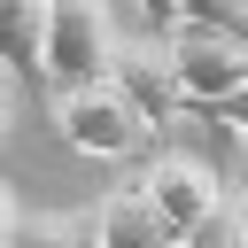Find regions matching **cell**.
<instances>
[{
  "label": "cell",
  "mask_w": 248,
  "mask_h": 248,
  "mask_svg": "<svg viewBox=\"0 0 248 248\" xmlns=\"http://www.w3.org/2000/svg\"><path fill=\"white\" fill-rule=\"evenodd\" d=\"M116 62H124V31H116L108 0H54L46 8V85H54V101L108 85Z\"/></svg>",
  "instance_id": "1"
},
{
  "label": "cell",
  "mask_w": 248,
  "mask_h": 248,
  "mask_svg": "<svg viewBox=\"0 0 248 248\" xmlns=\"http://www.w3.org/2000/svg\"><path fill=\"white\" fill-rule=\"evenodd\" d=\"M54 132H62V147H78V155H101V163H116V155H140L147 140H155V124H147V108L108 78V85H85V93H62L54 101Z\"/></svg>",
  "instance_id": "2"
},
{
  "label": "cell",
  "mask_w": 248,
  "mask_h": 248,
  "mask_svg": "<svg viewBox=\"0 0 248 248\" xmlns=\"http://www.w3.org/2000/svg\"><path fill=\"white\" fill-rule=\"evenodd\" d=\"M140 186H147V202H155V217L170 225V240H178V248H186V240L225 209V194H232V186H225L202 155H186V147H163V155L140 170Z\"/></svg>",
  "instance_id": "3"
},
{
  "label": "cell",
  "mask_w": 248,
  "mask_h": 248,
  "mask_svg": "<svg viewBox=\"0 0 248 248\" xmlns=\"http://www.w3.org/2000/svg\"><path fill=\"white\" fill-rule=\"evenodd\" d=\"M170 62H178V93L194 108H225V101L248 93V39H232V31H194L186 23L170 39Z\"/></svg>",
  "instance_id": "4"
},
{
  "label": "cell",
  "mask_w": 248,
  "mask_h": 248,
  "mask_svg": "<svg viewBox=\"0 0 248 248\" xmlns=\"http://www.w3.org/2000/svg\"><path fill=\"white\" fill-rule=\"evenodd\" d=\"M116 85L147 108V124L163 132L170 116H178V62H170V39H124V62H116Z\"/></svg>",
  "instance_id": "5"
},
{
  "label": "cell",
  "mask_w": 248,
  "mask_h": 248,
  "mask_svg": "<svg viewBox=\"0 0 248 248\" xmlns=\"http://www.w3.org/2000/svg\"><path fill=\"white\" fill-rule=\"evenodd\" d=\"M93 248H178V240H170V225L155 217L147 186L132 178V186H116V194L93 209Z\"/></svg>",
  "instance_id": "6"
},
{
  "label": "cell",
  "mask_w": 248,
  "mask_h": 248,
  "mask_svg": "<svg viewBox=\"0 0 248 248\" xmlns=\"http://www.w3.org/2000/svg\"><path fill=\"white\" fill-rule=\"evenodd\" d=\"M46 8L54 0H0V70L46 85Z\"/></svg>",
  "instance_id": "7"
},
{
  "label": "cell",
  "mask_w": 248,
  "mask_h": 248,
  "mask_svg": "<svg viewBox=\"0 0 248 248\" xmlns=\"http://www.w3.org/2000/svg\"><path fill=\"white\" fill-rule=\"evenodd\" d=\"M16 248H93V217H23Z\"/></svg>",
  "instance_id": "8"
},
{
  "label": "cell",
  "mask_w": 248,
  "mask_h": 248,
  "mask_svg": "<svg viewBox=\"0 0 248 248\" xmlns=\"http://www.w3.org/2000/svg\"><path fill=\"white\" fill-rule=\"evenodd\" d=\"M186 23H194V31H232V39H240V0H186ZM186 23H178V31H186Z\"/></svg>",
  "instance_id": "9"
},
{
  "label": "cell",
  "mask_w": 248,
  "mask_h": 248,
  "mask_svg": "<svg viewBox=\"0 0 248 248\" xmlns=\"http://www.w3.org/2000/svg\"><path fill=\"white\" fill-rule=\"evenodd\" d=\"M140 23H147V39H178L186 0H140Z\"/></svg>",
  "instance_id": "10"
},
{
  "label": "cell",
  "mask_w": 248,
  "mask_h": 248,
  "mask_svg": "<svg viewBox=\"0 0 248 248\" xmlns=\"http://www.w3.org/2000/svg\"><path fill=\"white\" fill-rule=\"evenodd\" d=\"M16 232H23V209H16V194L0 186V248H16Z\"/></svg>",
  "instance_id": "11"
},
{
  "label": "cell",
  "mask_w": 248,
  "mask_h": 248,
  "mask_svg": "<svg viewBox=\"0 0 248 248\" xmlns=\"http://www.w3.org/2000/svg\"><path fill=\"white\" fill-rule=\"evenodd\" d=\"M217 116H225V124H232V132H240V140H248V93H240V101H225V108H217Z\"/></svg>",
  "instance_id": "12"
},
{
  "label": "cell",
  "mask_w": 248,
  "mask_h": 248,
  "mask_svg": "<svg viewBox=\"0 0 248 248\" xmlns=\"http://www.w3.org/2000/svg\"><path fill=\"white\" fill-rule=\"evenodd\" d=\"M8 124H16V93H8V70H0V140H8Z\"/></svg>",
  "instance_id": "13"
},
{
  "label": "cell",
  "mask_w": 248,
  "mask_h": 248,
  "mask_svg": "<svg viewBox=\"0 0 248 248\" xmlns=\"http://www.w3.org/2000/svg\"><path fill=\"white\" fill-rule=\"evenodd\" d=\"M240 39H248V0H240Z\"/></svg>",
  "instance_id": "14"
}]
</instances>
